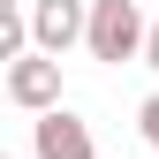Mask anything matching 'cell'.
Wrapping results in <instances>:
<instances>
[{
  "label": "cell",
  "mask_w": 159,
  "mask_h": 159,
  "mask_svg": "<svg viewBox=\"0 0 159 159\" xmlns=\"http://www.w3.org/2000/svg\"><path fill=\"white\" fill-rule=\"evenodd\" d=\"M144 8L136 0H91V38H84V53L91 61H106V68H121V61H144Z\"/></svg>",
  "instance_id": "1"
},
{
  "label": "cell",
  "mask_w": 159,
  "mask_h": 159,
  "mask_svg": "<svg viewBox=\"0 0 159 159\" xmlns=\"http://www.w3.org/2000/svg\"><path fill=\"white\" fill-rule=\"evenodd\" d=\"M91 38V0H30V46L38 53H68Z\"/></svg>",
  "instance_id": "2"
},
{
  "label": "cell",
  "mask_w": 159,
  "mask_h": 159,
  "mask_svg": "<svg viewBox=\"0 0 159 159\" xmlns=\"http://www.w3.org/2000/svg\"><path fill=\"white\" fill-rule=\"evenodd\" d=\"M8 98L23 114H46V106H61V53H15L8 61Z\"/></svg>",
  "instance_id": "3"
},
{
  "label": "cell",
  "mask_w": 159,
  "mask_h": 159,
  "mask_svg": "<svg viewBox=\"0 0 159 159\" xmlns=\"http://www.w3.org/2000/svg\"><path fill=\"white\" fill-rule=\"evenodd\" d=\"M30 152H38V159H98V152H91V121L68 114V106H46V114L30 121Z\"/></svg>",
  "instance_id": "4"
},
{
  "label": "cell",
  "mask_w": 159,
  "mask_h": 159,
  "mask_svg": "<svg viewBox=\"0 0 159 159\" xmlns=\"http://www.w3.org/2000/svg\"><path fill=\"white\" fill-rule=\"evenodd\" d=\"M136 129H144V144H152V152H159V91H152V98H144V106H136Z\"/></svg>",
  "instance_id": "5"
},
{
  "label": "cell",
  "mask_w": 159,
  "mask_h": 159,
  "mask_svg": "<svg viewBox=\"0 0 159 159\" xmlns=\"http://www.w3.org/2000/svg\"><path fill=\"white\" fill-rule=\"evenodd\" d=\"M144 68H159V23H152V38H144Z\"/></svg>",
  "instance_id": "6"
}]
</instances>
